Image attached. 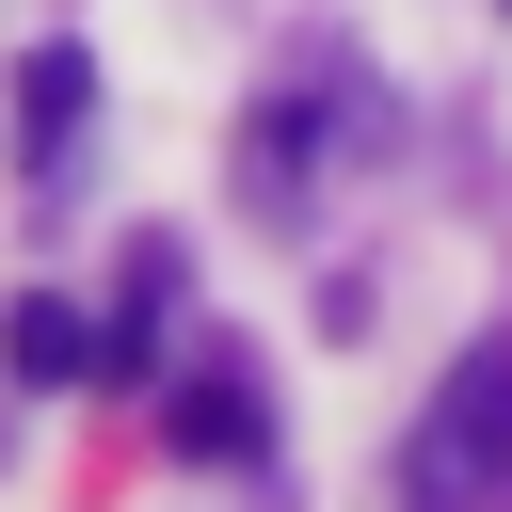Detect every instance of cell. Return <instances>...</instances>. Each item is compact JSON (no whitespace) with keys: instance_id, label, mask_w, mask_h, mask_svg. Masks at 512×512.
Masks as SVG:
<instances>
[{"instance_id":"5","label":"cell","mask_w":512,"mask_h":512,"mask_svg":"<svg viewBox=\"0 0 512 512\" xmlns=\"http://www.w3.org/2000/svg\"><path fill=\"white\" fill-rule=\"evenodd\" d=\"M304 144H320V112L272 96V112H256V192H304Z\"/></svg>"},{"instance_id":"3","label":"cell","mask_w":512,"mask_h":512,"mask_svg":"<svg viewBox=\"0 0 512 512\" xmlns=\"http://www.w3.org/2000/svg\"><path fill=\"white\" fill-rule=\"evenodd\" d=\"M80 112H96V64H80V48H32V64H16V160H64Z\"/></svg>"},{"instance_id":"4","label":"cell","mask_w":512,"mask_h":512,"mask_svg":"<svg viewBox=\"0 0 512 512\" xmlns=\"http://www.w3.org/2000/svg\"><path fill=\"white\" fill-rule=\"evenodd\" d=\"M0 368H16V384H80V368H112V336H96L80 304H16V320H0Z\"/></svg>"},{"instance_id":"1","label":"cell","mask_w":512,"mask_h":512,"mask_svg":"<svg viewBox=\"0 0 512 512\" xmlns=\"http://www.w3.org/2000/svg\"><path fill=\"white\" fill-rule=\"evenodd\" d=\"M416 480H432V496H496V480H512V336H480V352H464L448 416L416 432Z\"/></svg>"},{"instance_id":"2","label":"cell","mask_w":512,"mask_h":512,"mask_svg":"<svg viewBox=\"0 0 512 512\" xmlns=\"http://www.w3.org/2000/svg\"><path fill=\"white\" fill-rule=\"evenodd\" d=\"M176 448H192V464H256V368H240V352L176 368Z\"/></svg>"}]
</instances>
